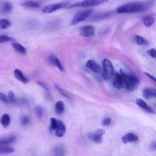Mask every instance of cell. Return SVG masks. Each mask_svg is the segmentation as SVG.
<instances>
[{"label":"cell","mask_w":156,"mask_h":156,"mask_svg":"<svg viewBox=\"0 0 156 156\" xmlns=\"http://www.w3.org/2000/svg\"><path fill=\"white\" fill-rule=\"evenodd\" d=\"M153 5V2H132L119 6L116 11L118 13H132L144 12Z\"/></svg>","instance_id":"obj_1"},{"label":"cell","mask_w":156,"mask_h":156,"mask_svg":"<svg viewBox=\"0 0 156 156\" xmlns=\"http://www.w3.org/2000/svg\"><path fill=\"white\" fill-rule=\"evenodd\" d=\"M120 74L122 77L123 87H124L126 89L129 91H133L135 90L139 85L138 79L132 75H128L120 70Z\"/></svg>","instance_id":"obj_2"},{"label":"cell","mask_w":156,"mask_h":156,"mask_svg":"<svg viewBox=\"0 0 156 156\" xmlns=\"http://www.w3.org/2000/svg\"><path fill=\"white\" fill-rule=\"evenodd\" d=\"M108 0H83L75 2L68 7V9L73 7H88L99 5L107 2Z\"/></svg>","instance_id":"obj_3"},{"label":"cell","mask_w":156,"mask_h":156,"mask_svg":"<svg viewBox=\"0 0 156 156\" xmlns=\"http://www.w3.org/2000/svg\"><path fill=\"white\" fill-rule=\"evenodd\" d=\"M92 13H93V10L91 9H87V10L77 12L71 20L69 22V24L71 26H75L79 24V23L88 18L91 15Z\"/></svg>","instance_id":"obj_4"},{"label":"cell","mask_w":156,"mask_h":156,"mask_svg":"<svg viewBox=\"0 0 156 156\" xmlns=\"http://www.w3.org/2000/svg\"><path fill=\"white\" fill-rule=\"evenodd\" d=\"M113 67L112 62L108 59H104L102 62V76L105 80H110L113 76Z\"/></svg>","instance_id":"obj_5"},{"label":"cell","mask_w":156,"mask_h":156,"mask_svg":"<svg viewBox=\"0 0 156 156\" xmlns=\"http://www.w3.org/2000/svg\"><path fill=\"white\" fill-rule=\"evenodd\" d=\"M68 2H60L57 4H51L45 5L42 9V12L44 13H51L57 10L62 9L63 7H67Z\"/></svg>","instance_id":"obj_6"},{"label":"cell","mask_w":156,"mask_h":156,"mask_svg":"<svg viewBox=\"0 0 156 156\" xmlns=\"http://www.w3.org/2000/svg\"><path fill=\"white\" fill-rule=\"evenodd\" d=\"M105 133V130L102 129L96 130L93 134H90V138L96 143H101L102 141V136Z\"/></svg>","instance_id":"obj_7"},{"label":"cell","mask_w":156,"mask_h":156,"mask_svg":"<svg viewBox=\"0 0 156 156\" xmlns=\"http://www.w3.org/2000/svg\"><path fill=\"white\" fill-rule=\"evenodd\" d=\"M86 67L94 73H99L101 71V66L93 60H89L85 64Z\"/></svg>","instance_id":"obj_8"},{"label":"cell","mask_w":156,"mask_h":156,"mask_svg":"<svg viewBox=\"0 0 156 156\" xmlns=\"http://www.w3.org/2000/svg\"><path fill=\"white\" fill-rule=\"evenodd\" d=\"M94 33V28L92 26H86L81 28L80 34L85 37L92 36Z\"/></svg>","instance_id":"obj_9"},{"label":"cell","mask_w":156,"mask_h":156,"mask_svg":"<svg viewBox=\"0 0 156 156\" xmlns=\"http://www.w3.org/2000/svg\"><path fill=\"white\" fill-rule=\"evenodd\" d=\"M143 95L144 98L147 99L155 98L156 96V90L152 87H146L143 91Z\"/></svg>","instance_id":"obj_10"},{"label":"cell","mask_w":156,"mask_h":156,"mask_svg":"<svg viewBox=\"0 0 156 156\" xmlns=\"http://www.w3.org/2000/svg\"><path fill=\"white\" fill-rule=\"evenodd\" d=\"M113 85L118 88V89H121L123 88V82H122V79L121 74L119 73H115L114 79L113 80L112 82Z\"/></svg>","instance_id":"obj_11"},{"label":"cell","mask_w":156,"mask_h":156,"mask_svg":"<svg viewBox=\"0 0 156 156\" xmlns=\"http://www.w3.org/2000/svg\"><path fill=\"white\" fill-rule=\"evenodd\" d=\"M66 132V127L63 122L60 120L57 121V127L56 128L55 135L58 137L63 136Z\"/></svg>","instance_id":"obj_12"},{"label":"cell","mask_w":156,"mask_h":156,"mask_svg":"<svg viewBox=\"0 0 156 156\" xmlns=\"http://www.w3.org/2000/svg\"><path fill=\"white\" fill-rule=\"evenodd\" d=\"M138 139V138L136 135L132 133H128L122 137V141L124 144H126L130 142H135Z\"/></svg>","instance_id":"obj_13"},{"label":"cell","mask_w":156,"mask_h":156,"mask_svg":"<svg viewBox=\"0 0 156 156\" xmlns=\"http://www.w3.org/2000/svg\"><path fill=\"white\" fill-rule=\"evenodd\" d=\"M13 74L16 79L24 83H27L29 81V80L24 76L22 71L19 69H15L13 71Z\"/></svg>","instance_id":"obj_14"},{"label":"cell","mask_w":156,"mask_h":156,"mask_svg":"<svg viewBox=\"0 0 156 156\" xmlns=\"http://www.w3.org/2000/svg\"><path fill=\"white\" fill-rule=\"evenodd\" d=\"M136 103L140 107H141L147 112H149L151 113H154V110H152V108L150 106H149L148 104L142 99H137L136 100Z\"/></svg>","instance_id":"obj_15"},{"label":"cell","mask_w":156,"mask_h":156,"mask_svg":"<svg viewBox=\"0 0 156 156\" xmlns=\"http://www.w3.org/2000/svg\"><path fill=\"white\" fill-rule=\"evenodd\" d=\"M65 150L63 146L55 147L51 152V156H65Z\"/></svg>","instance_id":"obj_16"},{"label":"cell","mask_w":156,"mask_h":156,"mask_svg":"<svg viewBox=\"0 0 156 156\" xmlns=\"http://www.w3.org/2000/svg\"><path fill=\"white\" fill-rule=\"evenodd\" d=\"M13 9L12 4L7 1H5L3 2L1 7V12L4 14H7L10 13Z\"/></svg>","instance_id":"obj_17"},{"label":"cell","mask_w":156,"mask_h":156,"mask_svg":"<svg viewBox=\"0 0 156 156\" xmlns=\"http://www.w3.org/2000/svg\"><path fill=\"white\" fill-rule=\"evenodd\" d=\"M12 46L16 52H18L20 54H26V52H27L26 49L21 44H20L17 42L13 41L12 43Z\"/></svg>","instance_id":"obj_18"},{"label":"cell","mask_w":156,"mask_h":156,"mask_svg":"<svg viewBox=\"0 0 156 156\" xmlns=\"http://www.w3.org/2000/svg\"><path fill=\"white\" fill-rule=\"evenodd\" d=\"M21 5L28 8H38L40 7V4L38 2L32 1V0L25 1L23 2L21 4Z\"/></svg>","instance_id":"obj_19"},{"label":"cell","mask_w":156,"mask_h":156,"mask_svg":"<svg viewBox=\"0 0 156 156\" xmlns=\"http://www.w3.org/2000/svg\"><path fill=\"white\" fill-rule=\"evenodd\" d=\"M0 122H1V125L2 126V127H4V128L7 127L10 124V116L7 113L3 114L1 117Z\"/></svg>","instance_id":"obj_20"},{"label":"cell","mask_w":156,"mask_h":156,"mask_svg":"<svg viewBox=\"0 0 156 156\" xmlns=\"http://www.w3.org/2000/svg\"><path fill=\"white\" fill-rule=\"evenodd\" d=\"M16 140L15 135H10L7 137H4L0 138V144L2 145H9V144L13 143Z\"/></svg>","instance_id":"obj_21"},{"label":"cell","mask_w":156,"mask_h":156,"mask_svg":"<svg viewBox=\"0 0 156 156\" xmlns=\"http://www.w3.org/2000/svg\"><path fill=\"white\" fill-rule=\"evenodd\" d=\"M14 152V149L9 145L0 144V154H8Z\"/></svg>","instance_id":"obj_22"},{"label":"cell","mask_w":156,"mask_h":156,"mask_svg":"<svg viewBox=\"0 0 156 156\" xmlns=\"http://www.w3.org/2000/svg\"><path fill=\"white\" fill-rule=\"evenodd\" d=\"M49 60H50V62H52L54 65H55L61 71H64L65 69H64L63 66L62 65L60 61L57 57H55L54 55H52L49 58Z\"/></svg>","instance_id":"obj_23"},{"label":"cell","mask_w":156,"mask_h":156,"mask_svg":"<svg viewBox=\"0 0 156 156\" xmlns=\"http://www.w3.org/2000/svg\"><path fill=\"white\" fill-rule=\"evenodd\" d=\"M65 110V106L64 103L62 101H58L56 102L55 105V110L57 114L61 115L63 113Z\"/></svg>","instance_id":"obj_24"},{"label":"cell","mask_w":156,"mask_h":156,"mask_svg":"<svg viewBox=\"0 0 156 156\" xmlns=\"http://www.w3.org/2000/svg\"><path fill=\"white\" fill-rule=\"evenodd\" d=\"M7 99L8 102L10 103L11 104H16L18 103V99L16 98L14 93L12 91H9L7 95Z\"/></svg>","instance_id":"obj_25"},{"label":"cell","mask_w":156,"mask_h":156,"mask_svg":"<svg viewBox=\"0 0 156 156\" xmlns=\"http://www.w3.org/2000/svg\"><path fill=\"white\" fill-rule=\"evenodd\" d=\"M11 26V23L7 19L1 18L0 19V29H7L9 28Z\"/></svg>","instance_id":"obj_26"},{"label":"cell","mask_w":156,"mask_h":156,"mask_svg":"<svg viewBox=\"0 0 156 156\" xmlns=\"http://www.w3.org/2000/svg\"><path fill=\"white\" fill-rule=\"evenodd\" d=\"M155 21V19L154 17L152 16H146L143 21V23L144 24V25L146 27H149L153 25V24L154 23Z\"/></svg>","instance_id":"obj_27"},{"label":"cell","mask_w":156,"mask_h":156,"mask_svg":"<svg viewBox=\"0 0 156 156\" xmlns=\"http://www.w3.org/2000/svg\"><path fill=\"white\" fill-rule=\"evenodd\" d=\"M135 41L136 43L138 45H143L146 44L147 43L146 40H145L142 36H140L139 35H136L135 37Z\"/></svg>","instance_id":"obj_28"},{"label":"cell","mask_w":156,"mask_h":156,"mask_svg":"<svg viewBox=\"0 0 156 156\" xmlns=\"http://www.w3.org/2000/svg\"><path fill=\"white\" fill-rule=\"evenodd\" d=\"M7 41H15V39L8 35H0V43Z\"/></svg>","instance_id":"obj_29"},{"label":"cell","mask_w":156,"mask_h":156,"mask_svg":"<svg viewBox=\"0 0 156 156\" xmlns=\"http://www.w3.org/2000/svg\"><path fill=\"white\" fill-rule=\"evenodd\" d=\"M55 87L56 89L58 90V91L63 96L65 97L66 98L69 99H71V97L70 96V95H69L65 90H64L63 89H62V88H60V87H58V86H57V85H55Z\"/></svg>","instance_id":"obj_30"},{"label":"cell","mask_w":156,"mask_h":156,"mask_svg":"<svg viewBox=\"0 0 156 156\" xmlns=\"http://www.w3.org/2000/svg\"><path fill=\"white\" fill-rule=\"evenodd\" d=\"M35 112L37 116L39 119L42 118L43 115V108L40 106H38V105L35 108Z\"/></svg>","instance_id":"obj_31"},{"label":"cell","mask_w":156,"mask_h":156,"mask_svg":"<svg viewBox=\"0 0 156 156\" xmlns=\"http://www.w3.org/2000/svg\"><path fill=\"white\" fill-rule=\"evenodd\" d=\"M50 121H51V128L52 130L56 129V128L57 127V121H58L54 118H51L50 119Z\"/></svg>","instance_id":"obj_32"},{"label":"cell","mask_w":156,"mask_h":156,"mask_svg":"<svg viewBox=\"0 0 156 156\" xmlns=\"http://www.w3.org/2000/svg\"><path fill=\"white\" fill-rule=\"evenodd\" d=\"M37 83H38L39 85H40L41 87H42L45 90V91H46V92L47 93V94H48V95L49 96V97H51V93H50L49 90V88H48V87H47L44 83H43V82H37Z\"/></svg>","instance_id":"obj_33"},{"label":"cell","mask_w":156,"mask_h":156,"mask_svg":"<svg viewBox=\"0 0 156 156\" xmlns=\"http://www.w3.org/2000/svg\"><path fill=\"white\" fill-rule=\"evenodd\" d=\"M21 124L23 126H26L27 125L29 122V118L28 116H23L21 117Z\"/></svg>","instance_id":"obj_34"},{"label":"cell","mask_w":156,"mask_h":156,"mask_svg":"<svg viewBox=\"0 0 156 156\" xmlns=\"http://www.w3.org/2000/svg\"><path fill=\"white\" fill-rule=\"evenodd\" d=\"M147 53L151 56L152 57V58H155L156 57V55H155V53H156V50L155 48H152L148 51H147Z\"/></svg>","instance_id":"obj_35"},{"label":"cell","mask_w":156,"mask_h":156,"mask_svg":"<svg viewBox=\"0 0 156 156\" xmlns=\"http://www.w3.org/2000/svg\"><path fill=\"white\" fill-rule=\"evenodd\" d=\"M0 101L4 102V103H7L8 102V99H7V96L4 94V93L0 92Z\"/></svg>","instance_id":"obj_36"},{"label":"cell","mask_w":156,"mask_h":156,"mask_svg":"<svg viewBox=\"0 0 156 156\" xmlns=\"http://www.w3.org/2000/svg\"><path fill=\"white\" fill-rule=\"evenodd\" d=\"M111 124V119L110 118H105L102 121V124L104 126H109Z\"/></svg>","instance_id":"obj_37"},{"label":"cell","mask_w":156,"mask_h":156,"mask_svg":"<svg viewBox=\"0 0 156 156\" xmlns=\"http://www.w3.org/2000/svg\"><path fill=\"white\" fill-rule=\"evenodd\" d=\"M149 148L150 149L152 150V151H155V149H156V144H155V142H154L152 143H151V144L149 146Z\"/></svg>","instance_id":"obj_38"},{"label":"cell","mask_w":156,"mask_h":156,"mask_svg":"<svg viewBox=\"0 0 156 156\" xmlns=\"http://www.w3.org/2000/svg\"><path fill=\"white\" fill-rule=\"evenodd\" d=\"M145 73V74L147 76V77H149L151 80H152L153 81H154V82H155L156 81V79H155V78L153 76H152V75H151L150 74H149V73Z\"/></svg>","instance_id":"obj_39"}]
</instances>
